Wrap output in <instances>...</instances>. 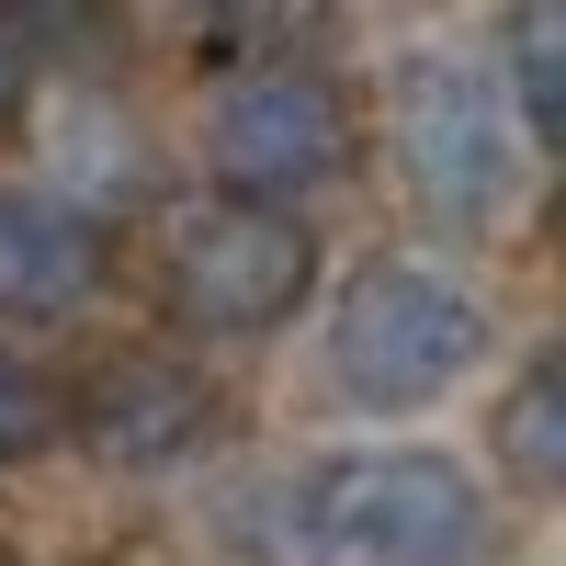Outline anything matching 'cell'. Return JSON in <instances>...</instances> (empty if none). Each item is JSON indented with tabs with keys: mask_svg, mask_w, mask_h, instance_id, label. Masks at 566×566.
Here are the masks:
<instances>
[{
	"mask_svg": "<svg viewBox=\"0 0 566 566\" xmlns=\"http://www.w3.org/2000/svg\"><path fill=\"white\" fill-rule=\"evenodd\" d=\"M57 431H69V397L45 386V374L0 363V476H12V464H34V453H57Z\"/></svg>",
	"mask_w": 566,
	"mask_h": 566,
	"instance_id": "30bf717a",
	"label": "cell"
},
{
	"mask_svg": "<svg viewBox=\"0 0 566 566\" xmlns=\"http://www.w3.org/2000/svg\"><path fill=\"white\" fill-rule=\"evenodd\" d=\"M69 419H80V442L103 453V464H125V476H170V464L205 453V431H216V386H205L193 363L125 352V363H103V386H91Z\"/></svg>",
	"mask_w": 566,
	"mask_h": 566,
	"instance_id": "8992f818",
	"label": "cell"
},
{
	"mask_svg": "<svg viewBox=\"0 0 566 566\" xmlns=\"http://www.w3.org/2000/svg\"><path fill=\"white\" fill-rule=\"evenodd\" d=\"M499 103L522 114V136L566 125V0H510V34H499Z\"/></svg>",
	"mask_w": 566,
	"mask_h": 566,
	"instance_id": "ba28073f",
	"label": "cell"
},
{
	"mask_svg": "<svg viewBox=\"0 0 566 566\" xmlns=\"http://www.w3.org/2000/svg\"><path fill=\"white\" fill-rule=\"evenodd\" d=\"M499 464L522 488L566 476V374L555 363H522V386H510V408H499Z\"/></svg>",
	"mask_w": 566,
	"mask_h": 566,
	"instance_id": "9c48e42d",
	"label": "cell"
},
{
	"mask_svg": "<svg viewBox=\"0 0 566 566\" xmlns=\"http://www.w3.org/2000/svg\"><path fill=\"white\" fill-rule=\"evenodd\" d=\"M306 283H317V239L295 227V205L227 193V205H205L170 239V295H181V317H193L205 340H261V328H283L306 306Z\"/></svg>",
	"mask_w": 566,
	"mask_h": 566,
	"instance_id": "277c9868",
	"label": "cell"
},
{
	"mask_svg": "<svg viewBox=\"0 0 566 566\" xmlns=\"http://www.w3.org/2000/svg\"><path fill=\"white\" fill-rule=\"evenodd\" d=\"M23 91H34V45H23L12 12H0V114H23Z\"/></svg>",
	"mask_w": 566,
	"mask_h": 566,
	"instance_id": "8fae6325",
	"label": "cell"
},
{
	"mask_svg": "<svg viewBox=\"0 0 566 566\" xmlns=\"http://www.w3.org/2000/svg\"><path fill=\"white\" fill-rule=\"evenodd\" d=\"M205 148H216V181L227 193H250V205H306L328 193V181L352 170V103L328 91L317 69H239L216 91V125H205Z\"/></svg>",
	"mask_w": 566,
	"mask_h": 566,
	"instance_id": "5b68a950",
	"label": "cell"
},
{
	"mask_svg": "<svg viewBox=\"0 0 566 566\" xmlns=\"http://www.w3.org/2000/svg\"><path fill=\"white\" fill-rule=\"evenodd\" d=\"M103 283V227L57 193H0V317H69Z\"/></svg>",
	"mask_w": 566,
	"mask_h": 566,
	"instance_id": "52a82bcc",
	"label": "cell"
},
{
	"mask_svg": "<svg viewBox=\"0 0 566 566\" xmlns=\"http://www.w3.org/2000/svg\"><path fill=\"white\" fill-rule=\"evenodd\" d=\"M476 363H488V295L431 261H374L328 306V374L352 408H386V419L442 408Z\"/></svg>",
	"mask_w": 566,
	"mask_h": 566,
	"instance_id": "7a4b0ae2",
	"label": "cell"
},
{
	"mask_svg": "<svg viewBox=\"0 0 566 566\" xmlns=\"http://www.w3.org/2000/svg\"><path fill=\"white\" fill-rule=\"evenodd\" d=\"M295 566H476L488 499L453 453H340L306 488H283Z\"/></svg>",
	"mask_w": 566,
	"mask_h": 566,
	"instance_id": "6da1fadb",
	"label": "cell"
},
{
	"mask_svg": "<svg viewBox=\"0 0 566 566\" xmlns=\"http://www.w3.org/2000/svg\"><path fill=\"white\" fill-rule=\"evenodd\" d=\"M522 114L499 103V80L476 57H453V45H419L397 69V170L431 227H499L522 205Z\"/></svg>",
	"mask_w": 566,
	"mask_h": 566,
	"instance_id": "3957f363",
	"label": "cell"
}]
</instances>
